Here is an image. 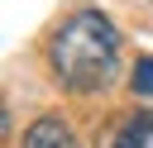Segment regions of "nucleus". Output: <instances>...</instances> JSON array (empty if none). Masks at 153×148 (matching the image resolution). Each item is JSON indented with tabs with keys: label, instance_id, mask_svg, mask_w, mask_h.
<instances>
[{
	"label": "nucleus",
	"instance_id": "3",
	"mask_svg": "<svg viewBox=\"0 0 153 148\" xmlns=\"http://www.w3.org/2000/svg\"><path fill=\"white\" fill-rule=\"evenodd\" d=\"M148 138H153V110L129 115V119L115 129V138H110L105 148H148Z\"/></svg>",
	"mask_w": 153,
	"mask_h": 148
},
{
	"label": "nucleus",
	"instance_id": "4",
	"mask_svg": "<svg viewBox=\"0 0 153 148\" xmlns=\"http://www.w3.org/2000/svg\"><path fill=\"white\" fill-rule=\"evenodd\" d=\"M129 91L143 95V100H153V53L134 62V72H129Z\"/></svg>",
	"mask_w": 153,
	"mask_h": 148
},
{
	"label": "nucleus",
	"instance_id": "2",
	"mask_svg": "<svg viewBox=\"0 0 153 148\" xmlns=\"http://www.w3.org/2000/svg\"><path fill=\"white\" fill-rule=\"evenodd\" d=\"M19 148H81V138H76V129H72L62 115H38V119L24 129Z\"/></svg>",
	"mask_w": 153,
	"mask_h": 148
},
{
	"label": "nucleus",
	"instance_id": "1",
	"mask_svg": "<svg viewBox=\"0 0 153 148\" xmlns=\"http://www.w3.org/2000/svg\"><path fill=\"white\" fill-rule=\"evenodd\" d=\"M48 72L62 91H76V95L105 91L120 72V33L110 14L91 5L72 10L48 38Z\"/></svg>",
	"mask_w": 153,
	"mask_h": 148
}]
</instances>
